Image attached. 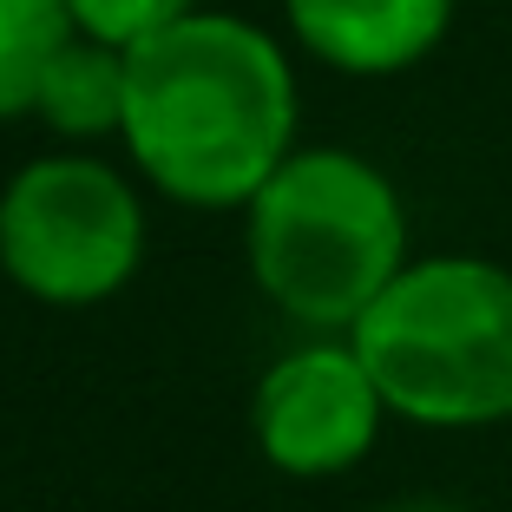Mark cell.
Here are the masks:
<instances>
[{
  "label": "cell",
  "mask_w": 512,
  "mask_h": 512,
  "mask_svg": "<svg viewBox=\"0 0 512 512\" xmlns=\"http://www.w3.org/2000/svg\"><path fill=\"white\" fill-rule=\"evenodd\" d=\"M119 145L171 204L243 211L296 151V66L256 20L191 7L125 53Z\"/></svg>",
  "instance_id": "1"
},
{
  "label": "cell",
  "mask_w": 512,
  "mask_h": 512,
  "mask_svg": "<svg viewBox=\"0 0 512 512\" xmlns=\"http://www.w3.org/2000/svg\"><path fill=\"white\" fill-rule=\"evenodd\" d=\"M256 289L309 335H348L414 263L394 178L348 145H296L243 204Z\"/></svg>",
  "instance_id": "2"
},
{
  "label": "cell",
  "mask_w": 512,
  "mask_h": 512,
  "mask_svg": "<svg viewBox=\"0 0 512 512\" xmlns=\"http://www.w3.org/2000/svg\"><path fill=\"white\" fill-rule=\"evenodd\" d=\"M348 342L401 421L434 434L512 421V270L493 256H414Z\"/></svg>",
  "instance_id": "3"
},
{
  "label": "cell",
  "mask_w": 512,
  "mask_h": 512,
  "mask_svg": "<svg viewBox=\"0 0 512 512\" xmlns=\"http://www.w3.org/2000/svg\"><path fill=\"white\" fill-rule=\"evenodd\" d=\"M145 263V204L132 178L86 151L33 158L0 191V270L53 309L119 296Z\"/></svg>",
  "instance_id": "4"
},
{
  "label": "cell",
  "mask_w": 512,
  "mask_h": 512,
  "mask_svg": "<svg viewBox=\"0 0 512 512\" xmlns=\"http://www.w3.org/2000/svg\"><path fill=\"white\" fill-rule=\"evenodd\" d=\"M381 421L388 401L348 335H309L283 362L263 368L250 394V434L263 460L289 480H335L362 467L381 440Z\"/></svg>",
  "instance_id": "5"
},
{
  "label": "cell",
  "mask_w": 512,
  "mask_h": 512,
  "mask_svg": "<svg viewBox=\"0 0 512 512\" xmlns=\"http://www.w3.org/2000/svg\"><path fill=\"white\" fill-rule=\"evenodd\" d=\"M460 0H283L289 40L348 79H388L421 66L453 27Z\"/></svg>",
  "instance_id": "6"
},
{
  "label": "cell",
  "mask_w": 512,
  "mask_h": 512,
  "mask_svg": "<svg viewBox=\"0 0 512 512\" xmlns=\"http://www.w3.org/2000/svg\"><path fill=\"white\" fill-rule=\"evenodd\" d=\"M33 119L60 138H112L125 125V53L106 40H73L53 53V66L40 73V92H33Z\"/></svg>",
  "instance_id": "7"
},
{
  "label": "cell",
  "mask_w": 512,
  "mask_h": 512,
  "mask_svg": "<svg viewBox=\"0 0 512 512\" xmlns=\"http://www.w3.org/2000/svg\"><path fill=\"white\" fill-rule=\"evenodd\" d=\"M66 40H73L66 0H0V125L33 119L40 73Z\"/></svg>",
  "instance_id": "8"
},
{
  "label": "cell",
  "mask_w": 512,
  "mask_h": 512,
  "mask_svg": "<svg viewBox=\"0 0 512 512\" xmlns=\"http://www.w3.org/2000/svg\"><path fill=\"white\" fill-rule=\"evenodd\" d=\"M197 0H66V14H73V33L86 40H106L119 53H132L138 40L151 33H165L171 20H184Z\"/></svg>",
  "instance_id": "9"
},
{
  "label": "cell",
  "mask_w": 512,
  "mask_h": 512,
  "mask_svg": "<svg viewBox=\"0 0 512 512\" xmlns=\"http://www.w3.org/2000/svg\"><path fill=\"white\" fill-rule=\"evenodd\" d=\"M388 512H453V506H440V499H401V506H388Z\"/></svg>",
  "instance_id": "10"
}]
</instances>
